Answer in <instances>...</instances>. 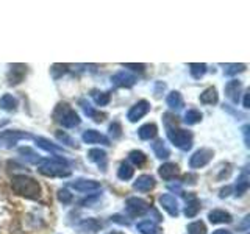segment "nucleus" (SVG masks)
Listing matches in <instances>:
<instances>
[{"label": "nucleus", "instance_id": "41", "mask_svg": "<svg viewBox=\"0 0 250 234\" xmlns=\"http://www.w3.org/2000/svg\"><path fill=\"white\" fill-rule=\"evenodd\" d=\"M109 135L113 136V139L121 137V135H122V127H121L119 122H113L111 125H109Z\"/></svg>", "mask_w": 250, "mask_h": 234}, {"label": "nucleus", "instance_id": "23", "mask_svg": "<svg viewBox=\"0 0 250 234\" xmlns=\"http://www.w3.org/2000/svg\"><path fill=\"white\" fill-rule=\"evenodd\" d=\"M136 230L141 234H163V230L152 220H143L136 225Z\"/></svg>", "mask_w": 250, "mask_h": 234}, {"label": "nucleus", "instance_id": "17", "mask_svg": "<svg viewBox=\"0 0 250 234\" xmlns=\"http://www.w3.org/2000/svg\"><path fill=\"white\" fill-rule=\"evenodd\" d=\"M102 222L99 220V218L96 217H89V218H84V220L80 223V226H78V230H80L82 233H86V234H94V233H99L102 230Z\"/></svg>", "mask_w": 250, "mask_h": 234}, {"label": "nucleus", "instance_id": "21", "mask_svg": "<svg viewBox=\"0 0 250 234\" xmlns=\"http://www.w3.org/2000/svg\"><path fill=\"white\" fill-rule=\"evenodd\" d=\"M208 218L211 223L219 225V223H230L231 222V214L227 213L224 209H213L208 214Z\"/></svg>", "mask_w": 250, "mask_h": 234}, {"label": "nucleus", "instance_id": "47", "mask_svg": "<svg viewBox=\"0 0 250 234\" xmlns=\"http://www.w3.org/2000/svg\"><path fill=\"white\" fill-rule=\"evenodd\" d=\"M242 105H244V108L247 109V108H250L249 106V91H246L244 92V100H242Z\"/></svg>", "mask_w": 250, "mask_h": 234}, {"label": "nucleus", "instance_id": "35", "mask_svg": "<svg viewBox=\"0 0 250 234\" xmlns=\"http://www.w3.org/2000/svg\"><path fill=\"white\" fill-rule=\"evenodd\" d=\"M80 105H82V108H83V111H84L86 116L92 117V119L96 120V122H102V120H104V119H102V117H104V114L97 113L96 109H94L89 103H86V100H80Z\"/></svg>", "mask_w": 250, "mask_h": 234}, {"label": "nucleus", "instance_id": "8", "mask_svg": "<svg viewBox=\"0 0 250 234\" xmlns=\"http://www.w3.org/2000/svg\"><path fill=\"white\" fill-rule=\"evenodd\" d=\"M148 111H150V103H148L147 100H139V101H136V103L128 109L127 119H128L131 123H135V122H138L139 119H143V117H144Z\"/></svg>", "mask_w": 250, "mask_h": 234}, {"label": "nucleus", "instance_id": "48", "mask_svg": "<svg viewBox=\"0 0 250 234\" xmlns=\"http://www.w3.org/2000/svg\"><path fill=\"white\" fill-rule=\"evenodd\" d=\"M213 234H231V233L229 230H216Z\"/></svg>", "mask_w": 250, "mask_h": 234}, {"label": "nucleus", "instance_id": "49", "mask_svg": "<svg viewBox=\"0 0 250 234\" xmlns=\"http://www.w3.org/2000/svg\"><path fill=\"white\" fill-rule=\"evenodd\" d=\"M108 234H122V233H117V231H111V233H108Z\"/></svg>", "mask_w": 250, "mask_h": 234}, {"label": "nucleus", "instance_id": "1", "mask_svg": "<svg viewBox=\"0 0 250 234\" xmlns=\"http://www.w3.org/2000/svg\"><path fill=\"white\" fill-rule=\"evenodd\" d=\"M11 189L14 194L21 195L23 198H28V200H38L41 198V184H39L35 178H31L28 175H14L11 178Z\"/></svg>", "mask_w": 250, "mask_h": 234}, {"label": "nucleus", "instance_id": "39", "mask_svg": "<svg viewBox=\"0 0 250 234\" xmlns=\"http://www.w3.org/2000/svg\"><path fill=\"white\" fill-rule=\"evenodd\" d=\"M55 136H57V139L60 140V142H62V144H66L69 147H77L75 145V140L70 137L66 131H57V133H55Z\"/></svg>", "mask_w": 250, "mask_h": 234}, {"label": "nucleus", "instance_id": "36", "mask_svg": "<svg viewBox=\"0 0 250 234\" xmlns=\"http://www.w3.org/2000/svg\"><path fill=\"white\" fill-rule=\"evenodd\" d=\"M186 231H188V234H207V226L202 220H195L188 225Z\"/></svg>", "mask_w": 250, "mask_h": 234}, {"label": "nucleus", "instance_id": "42", "mask_svg": "<svg viewBox=\"0 0 250 234\" xmlns=\"http://www.w3.org/2000/svg\"><path fill=\"white\" fill-rule=\"evenodd\" d=\"M164 89H166V83L156 81V83H155V91H153L155 97H156V98H160V97H161V94L164 92Z\"/></svg>", "mask_w": 250, "mask_h": 234}, {"label": "nucleus", "instance_id": "25", "mask_svg": "<svg viewBox=\"0 0 250 234\" xmlns=\"http://www.w3.org/2000/svg\"><path fill=\"white\" fill-rule=\"evenodd\" d=\"M156 133H158V127H156L153 122H150V123L143 125V127L138 130V136L143 140H150L156 136Z\"/></svg>", "mask_w": 250, "mask_h": 234}, {"label": "nucleus", "instance_id": "45", "mask_svg": "<svg viewBox=\"0 0 250 234\" xmlns=\"http://www.w3.org/2000/svg\"><path fill=\"white\" fill-rule=\"evenodd\" d=\"M167 187H169V191H174V192H178V194H183L182 186H180V184H169Z\"/></svg>", "mask_w": 250, "mask_h": 234}, {"label": "nucleus", "instance_id": "12", "mask_svg": "<svg viewBox=\"0 0 250 234\" xmlns=\"http://www.w3.org/2000/svg\"><path fill=\"white\" fill-rule=\"evenodd\" d=\"M82 139L84 144H102V145H111L109 139L106 136H104L102 133L96 131V130H86L83 131Z\"/></svg>", "mask_w": 250, "mask_h": 234}, {"label": "nucleus", "instance_id": "29", "mask_svg": "<svg viewBox=\"0 0 250 234\" xmlns=\"http://www.w3.org/2000/svg\"><path fill=\"white\" fill-rule=\"evenodd\" d=\"M133 175H135V169L128 162H122L117 169V178L122 179V181H128L133 178Z\"/></svg>", "mask_w": 250, "mask_h": 234}, {"label": "nucleus", "instance_id": "20", "mask_svg": "<svg viewBox=\"0 0 250 234\" xmlns=\"http://www.w3.org/2000/svg\"><path fill=\"white\" fill-rule=\"evenodd\" d=\"M0 137L2 139H5V140H8L10 144H16L18 142L19 139H31L33 136L30 135V133H25V131H19V130H6V131H3L2 135H0Z\"/></svg>", "mask_w": 250, "mask_h": 234}, {"label": "nucleus", "instance_id": "32", "mask_svg": "<svg viewBox=\"0 0 250 234\" xmlns=\"http://www.w3.org/2000/svg\"><path fill=\"white\" fill-rule=\"evenodd\" d=\"M128 161L136 167H143L144 164L147 162V156L141 152V150H131L128 153Z\"/></svg>", "mask_w": 250, "mask_h": 234}, {"label": "nucleus", "instance_id": "33", "mask_svg": "<svg viewBox=\"0 0 250 234\" xmlns=\"http://www.w3.org/2000/svg\"><path fill=\"white\" fill-rule=\"evenodd\" d=\"M249 189V176H247V170L242 172V175L238 178L236 181V187H234V191H236V197H241V195H244Z\"/></svg>", "mask_w": 250, "mask_h": 234}, {"label": "nucleus", "instance_id": "46", "mask_svg": "<svg viewBox=\"0 0 250 234\" xmlns=\"http://www.w3.org/2000/svg\"><path fill=\"white\" fill-rule=\"evenodd\" d=\"M230 192H231V187H230V186L224 187V189L221 191V198H225V197H229V195H230Z\"/></svg>", "mask_w": 250, "mask_h": 234}, {"label": "nucleus", "instance_id": "3", "mask_svg": "<svg viewBox=\"0 0 250 234\" xmlns=\"http://www.w3.org/2000/svg\"><path fill=\"white\" fill-rule=\"evenodd\" d=\"M53 119L64 128H75L82 123V119L69 103H58L53 111Z\"/></svg>", "mask_w": 250, "mask_h": 234}, {"label": "nucleus", "instance_id": "27", "mask_svg": "<svg viewBox=\"0 0 250 234\" xmlns=\"http://www.w3.org/2000/svg\"><path fill=\"white\" fill-rule=\"evenodd\" d=\"M200 101L203 105H216L217 103V100H219V96H217V89L216 88H207L205 91H203L200 94Z\"/></svg>", "mask_w": 250, "mask_h": 234}, {"label": "nucleus", "instance_id": "6", "mask_svg": "<svg viewBox=\"0 0 250 234\" xmlns=\"http://www.w3.org/2000/svg\"><path fill=\"white\" fill-rule=\"evenodd\" d=\"M213 156H214V152L211 150V148L203 147V148H200V150L195 152L189 158V167L191 169H202V167H205L207 164L211 159H213Z\"/></svg>", "mask_w": 250, "mask_h": 234}, {"label": "nucleus", "instance_id": "11", "mask_svg": "<svg viewBox=\"0 0 250 234\" xmlns=\"http://www.w3.org/2000/svg\"><path fill=\"white\" fill-rule=\"evenodd\" d=\"M27 75V66L25 64H13L10 72H8V84L16 86L23 81V78Z\"/></svg>", "mask_w": 250, "mask_h": 234}, {"label": "nucleus", "instance_id": "22", "mask_svg": "<svg viewBox=\"0 0 250 234\" xmlns=\"http://www.w3.org/2000/svg\"><path fill=\"white\" fill-rule=\"evenodd\" d=\"M18 106H19V101L13 94H3V96L0 97V108H2L3 111L14 113L16 109H18Z\"/></svg>", "mask_w": 250, "mask_h": 234}, {"label": "nucleus", "instance_id": "28", "mask_svg": "<svg viewBox=\"0 0 250 234\" xmlns=\"http://www.w3.org/2000/svg\"><path fill=\"white\" fill-rule=\"evenodd\" d=\"M19 155L22 156L23 159H27L28 162H31V164H39L42 161V158L39 156L33 148H30V147H21L19 148Z\"/></svg>", "mask_w": 250, "mask_h": 234}, {"label": "nucleus", "instance_id": "7", "mask_svg": "<svg viewBox=\"0 0 250 234\" xmlns=\"http://www.w3.org/2000/svg\"><path fill=\"white\" fill-rule=\"evenodd\" d=\"M69 186L83 194H94L102 191V184L99 181H96V179H86V178H78L75 181H70Z\"/></svg>", "mask_w": 250, "mask_h": 234}, {"label": "nucleus", "instance_id": "4", "mask_svg": "<svg viewBox=\"0 0 250 234\" xmlns=\"http://www.w3.org/2000/svg\"><path fill=\"white\" fill-rule=\"evenodd\" d=\"M167 137L170 139V142L174 144L177 148H180V150H183V152L191 150L192 140H194V136H192L191 131L167 128Z\"/></svg>", "mask_w": 250, "mask_h": 234}, {"label": "nucleus", "instance_id": "44", "mask_svg": "<svg viewBox=\"0 0 250 234\" xmlns=\"http://www.w3.org/2000/svg\"><path fill=\"white\" fill-rule=\"evenodd\" d=\"M111 220L116 222V223H119V225H125V226H128V225H130V220H127V218L124 220V215H121V214L113 215V217H111Z\"/></svg>", "mask_w": 250, "mask_h": 234}, {"label": "nucleus", "instance_id": "13", "mask_svg": "<svg viewBox=\"0 0 250 234\" xmlns=\"http://www.w3.org/2000/svg\"><path fill=\"white\" fill-rule=\"evenodd\" d=\"M88 159L94 164H97V166L102 169V170H106V166H108V156H106V152L102 150V148H91L88 152Z\"/></svg>", "mask_w": 250, "mask_h": 234}, {"label": "nucleus", "instance_id": "31", "mask_svg": "<svg viewBox=\"0 0 250 234\" xmlns=\"http://www.w3.org/2000/svg\"><path fill=\"white\" fill-rule=\"evenodd\" d=\"M202 113L199 111V109H195V108H191V109H188V111L185 113L183 116V122L186 125H195V123H199L202 120Z\"/></svg>", "mask_w": 250, "mask_h": 234}, {"label": "nucleus", "instance_id": "43", "mask_svg": "<svg viewBox=\"0 0 250 234\" xmlns=\"http://www.w3.org/2000/svg\"><path fill=\"white\" fill-rule=\"evenodd\" d=\"M124 67H130L131 70H135V72H144L146 64H133V62H127V64H124Z\"/></svg>", "mask_w": 250, "mask_h": 234}, {"label": "nucleus", "instance_id": "40", "mask_svg": "<svg viewBox=\"0 0 250 234\" xmlns=\"http://www.w3.org/2000/svg\"><path fill=\"white\" fill-rule=\"evenodd\" d=\"M50 72H52V77L55 78V80H58V78L61 77V74L67 72V66L66 64H53L52 69H50Z\"/></svg>", "mask_w": 250, "mask_h": 234}, {"label": "nucleus", "instance_id": "15", "mask_svg": "<svg viewBox=\"0 0 250 234\" xmlns=\"http://www.w3.org/2000/svg\"><path fill=\"white\" fill-rule=\"evenodd\" d=\"M241 89H242V84L239 80H230L225 84V96L229 97L233 103H239Z\"/></svg>", "mask_w": 250, "mask_h": 234}, {"label": "nucleus", "instance_id": "38", "mask_svg": "<svg viewBox=\"0 0 250 234\" xmlns=\"http://www.w3.org/2000/svg\"><path fill=\"white\" fill-rule=\"evenodd\" d=\"M57 197H58L60 203H62V205H70V203L74 201V195L70 194L67 189H60L58 194H57Z\"/></svg>", "mask_w": 250, "mask_h": 234}, {"label": "nucleus", "instance_id": "30", "mask_svg": "<svg viewBox=\"0 0 250 234\" xmlns=\"http://www.w3.org/2000/svg\"><path fill=\"white\" fill-rule=\"evenodd\" d=\"M207 64L205 62H191L189 64V74L192 78H195V80H200V78L207 74Z\"/></svg>", "mask_w": 250, "mask_h": 234}, {"label": "nucleus", "instance_id": "24", "mask_svg": "<svg viewBox=\"0 0 250 234\" xmlns=\"http://www.w3.org/2000/svg\"><path fill=\"white\" fill-rule=\"evenodd\" d=\"M152 150H153L156 158H160V159H167L170 156V150L167 148L166 142H164L163 139H156L155 140V142L152 144Z\"/></svg>", "mask_w": 250, "mask_h": 234}, {"label": "nucleus", "instance_id": "37", "mask_svg": "<svg viewBox=\"0 0 250 234\" xmlns=\"http://www.w3.org/2000/svg\"><path fill=\"white\" fill-rule=\"evenodd\" d=\"M246 64H238V62H234V64H227L225 69H224V74L227 77H233V75H236L239 72H244L246 70Z\"/></svg>", "mask_w": 250, "mask_h": 234}, {"label": "nucleus", "instance_id": "2", "mask_svg": "<svg viewBox=\"0 0 250 234\" xmlns=\"http://www.w3.org/2000/svg\"><path fill=\"white\" fill-rule=\"evenodd\" d=\"M38 170H39V174H42L45 176H69L70 175L67 159L58 155L52 156L49 159H42L38 164Z\"/></svg>", "mask_w": 250, "mask_h": 234}, {"label": "nucleus", "instance_id": "5", "mask_svg": "<svg viewBox=\"0 0 250 234\" xmlns=\"http://www.w3.org/2000/svg\"><path fill=\"white\" fill-rule=\"evenodd\" d=\"M125 211L130 217H143L150 211V203L138 197H130L125 201Z\"/></svg>", "mask_w": 250, "mask_h": 234}, {"label": "nucleus", "instance_id": "34", "mask_svg": "<svg viewBox=\"0 0 250 234\" xmlns=\"http://www.w3.org/2000/svg\"><path fill=\"white\" fill-rule=\"evenodd\" d=\"M92 100L96 101L97 106H106L111 101V94L109 92H100V91H92L91 94Z\"/></svg>", "mask_w": 250, "mask_h": 234}, {"label": "nucleus", "instance_id": "19", "mask_svg": "<svg viewBox=\"0 0 250 234\" xmlns=\"http://www.w3.org/2000/svg\"><path fill=\"white\" fill-rule=\"evenodd\" d=\"M158 174L163 179H166V181H170V179H174L175 176L180 175V169L177 164L174 162H166L163 164V166L158 169Z\"/></svg>", "mask_w": 250, "mask_h": 234}, {"label": "nucleus", "instance_id": "18", "mask_svg": "<svg viewBox=\"0 0 250 234\" xmlns=\"http://www.w3.org/2000/svg\"><path fill=\"white\" fill-rule=\"evenodd\" d=\"M35 142H36V145H38L39 148H42V150L52 153L53 156H55V155H60V153H66L64 148L60 147V145H57V144H53V142H50V140H49V139H45V137H35Z\"/></svg>", "mask_w": 250, "mask_h": 234}, {"label": "nucleus", "instance_id": "10", "mask_svg": "<svg viewBox=\"0 0 250 234\" xmlns=\"http://www.w3.org/2000/svg\"><path fill=\"white\" fill-rule=\"evenodd\" d=\"M111 83L117 88H131L136 83V77L127 70H119L111 77Z\"/></svg>", "mask_w": 250, "mask_h": 234}, {"label": "nucleus", "instance_id": "9", "mask_svg": "<svg viewBox=\"0 0 250 234\" xmlns=\"http://www.w3.org/2000/svg\"><path fill=\"white\" fill-rule=\"evenodd\" d=\"M160 205L170 217H178V214H180L178 200L172 194H163L160 197Z\"/></svg>", "mask_w": 250, "mask_h": 234}, {"label": "nucleus", "instance_id": "14", "mask_svg": "<svg viewBox=\"0 0 250 234\" xmlns=\"http://www.w3.org/2000/svg\"><path fill=\"white\" fill-rule=\"evenodd\" d=\"M156 181L152 175H141L136 178V181L133 183V187H135V191L138 192H150L153 187H155Z\"/></svg>", "mask_w": 250, "mask_h": 234}, {"label": "nucleus", "instance_id": "16", "mask_svg": "<svg viewBox=\"0 0 250 234\" xmlns=\"http://www.w3.org/2000/svg\"><path fill=\"white\" fill-rule=\"evenodd\" d=\"M200 209H202V203L200 200L195 197L194 194H191L189 197L186 198V206H185V215L188 218H192L195 217L199 213H200Z\"/></svg>", "mask_w": 250, "mask_h": 234}, {"label": "nucleus", "instance_id": "26", "mask_svg": "<svg viewBox=\"0 0 250 234\" xmlns=\"http://www.w3.org/2000/svg\"><path fill=\"white\" fill-rule=\"evenodd\" d=\"M166 103L170 109H175V111H180V109L183 108V97H182V94H180L178 91H172L167 94V97H166Z\"/></svg>", "mask_w": 250, "mask_h": 234}]
</instances>
